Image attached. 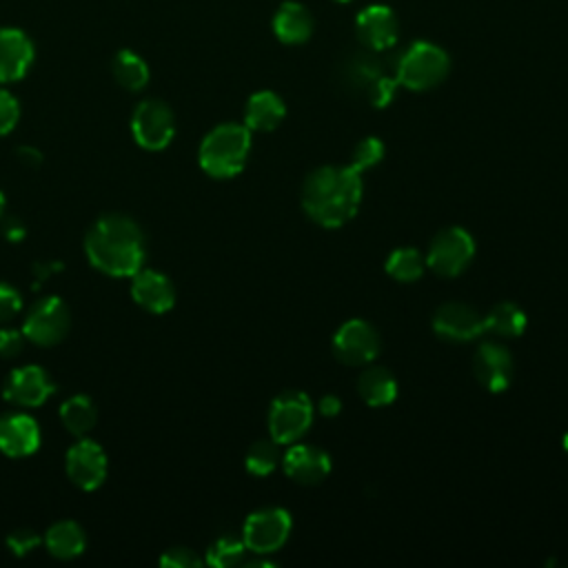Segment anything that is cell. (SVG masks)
Segmentation results:
<instances>
[{"label":"cell","mask_w":568,"mask_h":568,"mask_svg":"<svg viewBox=\"0 0 568 568\" xmlns=\"http://www.w3.org/2000/svg\"><path fill=\"white\" fill-rule=\"evenodd\" d=\"M357 393L368 406H388L397 397V382L384 366H368L357 377Z\"/></svg>","instance_id":"obj_24"},{"label":"cell","mask_w":568,"mask_h":568,"mask_svg":"<svg viewBox=\"0 0 568 568\" xmlns=\"http://www.w3.org/2000/svg\"><path fill=\"white\" fill-rule=\"evenodd\" d=\"M450 71L448 53L426 40L413 42L404 49L395 64V80L397 84L410 91H428L444 82Z\"/></svg>","instance_id":"obj_4"},{"label":"cell","mask_w":568,"mask_h":568,"mask_svg":"<svg viewBox=\"0 0 568 568\" xmlns=\"http://www.w3.org/2000/svg\"><path fill=\"white\" fill-rule=\"evenodd\" d=\"M246 552V546L242 539L235 537H220L209 550H206V564L215 568H229L242 564V557Z\"/></svg>","instance_id":"obj_30"},{"label":"cell","mask_w":568,"mask_h":568,"mask_svg":"<svg viewBox=\"0 0 568 568\" xmlns=\"http://www.w3.org/2000/svg\"><path fill=\"white\" fill-rule=\"evenodd\" d=\"M286 115L284 100L273 91H257L244 106V124L248 131H273Z\"/></svg>","instance_id":"obj_21"},{"label":"cell","mask_w":568,"mask_h":568,"mask_svg":"<svg viewBox=\"0 0 568 568\" xmlns=\"http://www.w3.org/2000/svg\"><path fill=\"white\" fill-rule=\"evenodd\" d=\"M473 373H475V379L488 393L508 390L515 375V362L510 351L499 342L479 344L473 355Z\"/></svg>","instance_id":"obj_13"},{"label":"cell","mask_w":568,"mask_h":568,"mask_svg":"<svg viewBox=\"0 0 568 568\" xmlns=\"http://www.w3.org/2000/svg\"><path fill=\"white\" fill-rule=\"evenodd\" d=\"M20 118V104L18 100L7 91L0 89V135H7L13 131Z\"/></svg>","instance_id":"obj_32"},{"label":"cell","mask_w":568,"mask_h":568,"mask_svg":"<svg viewBox=\"0 0 568 568\" xmlns=\"http://www.w3.org/2000/svg\"><path fill=\"white\" fill-rule=\"evenodd\" d=\"M280 464V444L273 439H260L255 442L244 457V466L255 477H266L275 470Z\"/></svg>","instance_id":"obj_29"},{"label":"cell","mask_w":568,"mask_h":568,"mask_svg":"<svg viewBox=\"0 0 568 568\" xmlns=\"http://www.w3.org/2000/svg\"><path fill=\"white\" fill-rule=\"evenodd\" d=\"M526 313L515 302H499L484 315V331L499 337H519L526 331Z\"/></svg>","instance_id":"obj_25"},{"label":"cell","mask_w":568,"mask_h":568,"mask_svg":"<svg viewBox=\"0 0 568 568\" xmlns=\"http://www.w3.org/2000/svg\"><path fill=\"white\" fill-rule=\"evenodd\" d=\"M69 328H71V313L67 304L55 295L33 304L22 322L24 339L38 346H53L62 342Z\"/></svg>","instance_id":"obj_9"},{"label":"cell","mask_w":568,"mask_h":568,"mask_svg":"<svg viewBox=\"0 0 568 568\" xmlns=\"http://www.w3.org/2000/svg\"><path fill=\"white\" fill-rule=\"evenodd\" d=\"M284 473L304 486L320 484L331 473V455L311 444H293L282 457Z\"/></svg>","instance_id":"obj_17"},{"label":"cell","mask_w":568,"mask_h":568,"mask_svg":"<svg viewBox=\"0 0 568 568\" xmlns=\"http://www.w3.org/2000/svg\"><path fill=\"white\" fill-rule=\"evenodd\" d=\"M273 33L284 44H302L313 33V16L302 2H282L273 16Z\"/></svg>","instance_id":"obj_20"},{"label":"cell","mask_w":568,"mask_h":568,"mask_svg":"<svg viewBox=\"0 0 568 568\" xmlns=\"http://www.w3.org/2000/svg\"><path fill=\"white\" fill-rule=\"evenodd\" d=\"M33 62V44L20 29H0V84L20 80Z\"/></svg>","instance_id":"obj_19"},{"label":"cell","mask_w":568,"mask_h":568,"mask_svg":"<svg viewBox=\"0 0 568 568\" xmlns=\"http://www.w3.org/2000/svg\"><path fill=\"white\" fill-rule=\"evenodd\" d=\"M111 71H113V78L118 80V84L129 89V91H140L149 82V67H146V62L138 53H133L129 49L115 53Z\"/></svg>","instance_id":"obj_27"},{"label":"cell","mask_w":568,"mask_h":568,"mask_svg":"<svg viewBox=\"0 0 568 568\" xmlns=\"http://www.w3.org/2000/svg\"><path fill=\"white\" fill-rule=\"evenodd\" d=\"M202 564V559L184 546L178 548H169L162 557H160V566L164 568H197Z\"/></svg>","instance_id":"obj_33"},{"label":"cell","mask_w":568,"mask_h":568,"mask_svg":"<svg viewBox=\"0 0 568 568\" xmlns=\"http://www.w3.org/2000/svg\"><path fill=\"white\" fill-rule=\"evenodd\" d=\"M355 33L364 49L382 53L395 47L399 38V22L390 7L371 4L357 13Z\"/></svg>","instance_id":"obj_14"},{"label":"cell","mask_w":568,"mask_h":568,"mask_svg":"<svg viewBox=\"0 0 568 568\" xmlns=\"http://www.w3.org/2000/svg\"><path fill=\"white\" fill-rule=\"evenodd\" d=\"M38 544H40V537H38L33 530H29V528L13 530V532L7 537V546H9V550H11L16 557L29 555Z\"/></svg>","instance_id":"obj_34"},{"label":"cell","mask_w":568,"mask_h":568,"mask_svg":"<svg viewBox=\"0 0 568 568\" xmlns=\"http://www.w3.org/2000/svg\"><path fill=\"white\" fill-rule=\"evenodd\" d=\"M2 235L9 240V242H20L24 237V224L16 217H9L2 222Z\"/></svg>","instance_id":"obj_38"},{"label":"cell","mask_w":568,"mask_h":568,"mask_svg":"<svg viewBox=\"0 0 568 568\" xmlns=\"http://www.w3.org/2000/svg\"><path fill=\"white\" fill-rule=\"evenodd\" d=\"M248 153L251 131L246 129V124L224 122L202 138L197 162L206 175L226 180L237 175L246 166Z\"/></svg>","instance_id":"obj_3"},{"label":"cell","mask_w":568,"mask_h":568,"mask_svg":"<svg viewBox=\"0 0 568 568\" xmlns=\"http://www.w3.org/2000/svg\"><path fill=\"white\" fill-rule=\"evenodd\" d=\"M4 204H7V202H4V193L0 191V220H2V213H4Z\"/></svg>","instance_id":"obj_41"},{"label":"cell","mask_w":568,"mask_h":568,"mask_svg":"<svg viewBox=\"0 0 568 568\" xmlns=\"http://www.w3.org/2000/svg\"><path fill=\"white\" fill-rule=\"evenodd\" d=\"M24 346V333L16 328H0V357H16Z\"/></svg>","instance_id":"obj_36"},{"label":"cell","mask_w":568,"mask_h":568,"mask_svg":"<svg viewBox=\"0 0 568 568\" xmlns=\"http://www.w3.org/2000/svg\"><path fill=\"white\" fill-rule=\"evenodd\" d=\"M313 424V402L302 390L280 393L268 408V433L277 444L300 442Z\"/></svg>","instance_id":"obj_5"},{"label":"cell","mask_w":568,"mask_h":568,"mask_svg":"<svg viewBox=\"0 0 568 568\" xmlns=\"http://www.w3.org/2000/svg\"><path fill=\"white\" fill-rule=\"evenodd\" d=\"M67 477L82 490H95L106 479V453L100 444L80 437L64 455Z\"/></svg>","instance_id":"obj_12"},{"label":"cell","mask_w":568,"mask_h":568,"mask_svg":"<svg viewBox=\"0 0 568 568\" xmlns=\"http://www.w3.org/2000/svg\"><path fill=\"white\" fill-rule=\"evenodd\" d=\"M20 308H22L20 293L7 282H0V322H9L11 317L18 315Z\"/></svg>","instance_id":"obj_35"},{"label":"cell","mask_w":568,"mask_h":568,"mask_svg":"<svg viewBox=\"0 0 568 568\" xmlns=\"http://www.w3.org/2000/svg\"><path fill=\"white\" fill-rule=\"evenodd\" d=\"M337 2H351V0H337Z\"/></svg>","instance_id":"obj_43"},{"label":"cell","mask_w":568,"mask_h":568,"mask_svg":"<svg viewBox=\"0 0 568 568\" xmlns=\"http://www.w3.org/2000/svg\"><path fill=\"white\" fill-rule=\"evenodd\" d=\"M60 422L71 435L84 437L98 422V408H95L91 397L73 395L67 402H62Z\"/></svg>","instance_id":"obj_26"},{"label":"cell","mask_w":568,"mask_h":568,"mask_svg":"<svg viewBox=\"0 0 568 568\" xmlns=\"http://www.w3.org/2000/svg\"><path fill=\"white\" fill-rule=\"evenodd\" d=\"M40 448V426L27 413L0 417V450L7 457H29Z\"/></svg>","instance_id":"obj_18"},{"label":"cell","mask_w":568,"mask_h":568,"mask_svg":"<svg viewBox=\"0 0 568 568\" xmlns=\"http://www.w3.org/2000/svg\"><path fill=\"white\" fill-rule=\"evenodd\" d=\"M320 413L324 415V417H335L339 410H342V402H339V397L337 395H324L322 399H320Z\"/></svg>","instance_id":"obj_40"},{"label":"cell","mask_w":568,"mask_h":568,"mask_svg":"<svg viewBox=\"0 0 568 568\" xmlns=\"http://www.w3.org/2000/svg\"><path fill=\"white\" fill-rule=\"evenodd\" d=\"M424 257L426 268L433 273L442 277H457L475 257V240L466 229L448 226L433 237Z\"/></svg>","instance_id":"obj_6"},{"label":"cell","mask_w":568,"mask_h":568,"mask_svg":"<svg viewBox=\"0 0 568 568\" xmlns=\"http://www.w3.org/2000/svg\"><path fill=\"white\" fill-rule=\"evenodd\" d=\"M561 444H564V450L568 453V430L564 433V439H561Z\"/></svg>","instance_id":"obj_42"},{"label":"cell","mask_w":568,"mask_h":568,"mask_svg":"<svg viewBox=\"0 0 568 568\" xmlns=\"http://www.w3.org/2000/svg\"><path fill=\"white\" fill-rule=\"evenodd\" d=\"M384 153H386V149H384V142L379 138H375V135L362 138L355 144L353 153H351V164L348 166L355 169L362 175L364 171H368L375 164H379L384 160Z\"/></svg>","instance_id":"obj_31"},{"label":"cell","mask_w":568,"mask_h":568,"mask_svg":"<svg viewBox=\"0 0 568 568\" xmlns=\"http://www.w3.org/2000/svg\"><path fill=\"white\" fill-rule=\"evenodd\" d=\"M131 133L138 146L146 151H162L175 135V118L166 102L149 98L142 100L131 115Z\"/></svg>","instance_id":"obj_8"},{"label":"cell","mask_w":568,"mask_h":568,"mask_svg":"<svg viewBox=\"0 0 568 568\" xmlns=\"http://www.w3.org/2000/svg\"><path fill=\"white\" fill-rule=\"evenodd\" d=\"M16 155H18V160H20L24 166H31V169H36V166L42 164V153H40L36 146H29V144L18 146V149H16Z\"/></svg>","instance_id":"obj_37"},{"label":"cell","mask_w":568,"mask_h":568,"mask_svg":"<svg viewBox=\"0 0 568 568\" xmlns=\"http://www.w3.org/2000/svg\"><path fill=\"white\" fill-rule=\"evenodd\" d=\"M84 253L98 271L111 277H131L142 268L144 237L131 217L106 213L89 226Z\"/></svg>","instance_id":"obj_2"},{"label":"cell","mask_w":568,"mask_h":568,"mask_svg":"<svg viewBox=\"0 0 568 568\" xmlns=\"http://www.w3.org/2000/svg\"><path fill=\"white\" fill-rule=\"evenodd\" d=\"M49 555L58 559H75L87 548V535L78 521L62 519L55 521L42 537Z\"/></svg>","instance_id":"obj_22"},{"label":"cell","mask_w":568,"mask_h":568,"mask_svg":"<svg viewBox=\"0 0 568 568\" xmlns=\"http://www.w3.org/2000/svg\"><path fill=\"white\" fill-rule=\"evenodd\" d=\"M362 178L351 166H320L302 184V209L320 226L337 229L355 217L362 204Z\"/></svg>","instance_id":"obj_1"},{"label":"cell","mask_w":568,"mask_h":568,"mask_svg":"<svg viewBox=\"0 0 568 568\" xmlns=\"http://www.w3.org/2000/svg\"><path fill=\"white\" fill-rule=\"evenodd\" d=\"M55 390V384L49 379L47 371L36 364H24L13 368L2 386V397L22 408L42 406Z\"/></svg>","instance_id":"obj_11"},{"label":"cell","mask_w":568,"mask_h":568,"mask_svg":"<svg viewBox=\"0 0 568 568\" xmlns=\"http://www.w3.org/2000/svg\"><path fill=\"white\" fill-rule=\"evenodd\" d=\"M433 331L448 342H473L484 333V315L464 302H446L433 315Z\"/></svg>","instance_id":"obj_15"},{"label":"cell","mask_w":568,"mask_h":568,"mask_svg":"<svg viewBox=\"0 0 568 568\" xmlns=\"http://www.w3.org/2000/svg\"><path fill=\"white\" fill-rule=\"evenodd\" d=\"M386 71H384V64L382 60L377 58V51H371V49H364V51H357L353 55H348V60L344 62V84L351 89V91H359L366 95V91L373 87V82L377 78H382Z\"/></svg>","instance_id":"obj_23"},{"label":"cell","mask_w":568,"mask_h":568,"mask_svg":"<svg viewBox=\"0 0 568 568\" xmlns=\"http://www.w3.org/2000/svg\"><path fill=\"white\" fill-rule=\"evenodd\" d=\"M291 515L280 506H268L251 513L242 526V541L255 555L280 550L291 535Z\"/></svg>","instance_id":"obj_7"},{"label":"cell","mask_w":568,"mask_h":568,"mask_svg":"<svg viewBox=\"0 0 568 568\" xmlns=\"http://www.w3.org/2000/svg\"><path fill=\"white\" fill-rule=\"evenodd\" d=\"M382 348V339L366 320H348L333 335V355L348 366L371 364Z\"/></svg>","instance_id":"obj_10"},{"label":"cell","mask_w":568,"mask_h":568,"mask_svg":"<svg viewBox=\"0 0 568 568\" xmlns=\"http://www.w3.org/2000/svg\"><path fill=\"white\" fill-rule=\"evenodd\" d=\"M131 297L149 313H166L175 304V286L164 273L140 268L131 275Z\"/></svg>","instance_id":"obj_16"},{"label":"cell","mask_w":568,"mask_h":568,"mask_svg":"<svg viewBox=\"0 0 568 568\" xmlns=\"http://www.w3.org/2000/svg\"><path fill=\"white\" fill-rule=\"evenodd\" d=\"M60 271H62V262L49 260V262H38V264H33V275H36L38 282H44V280H49L51 275H55V273H60Z\"/></svg>","instance_id":"obj_39"},{"label":"cell","mask_w":568,"mask_h":568,"mask_svg":"<svg viewBox=\"0 0 568 568\" xmlns=\"http://www.w3.org/2000/svg\"><path fill=\"white\" fill-rule=\"evenodd\" d=\"M384 271L397 282H415L426 271V257L413 246H402L386 257Z\"/></svg>","instance_id":"obj_28"}]
</instances>
